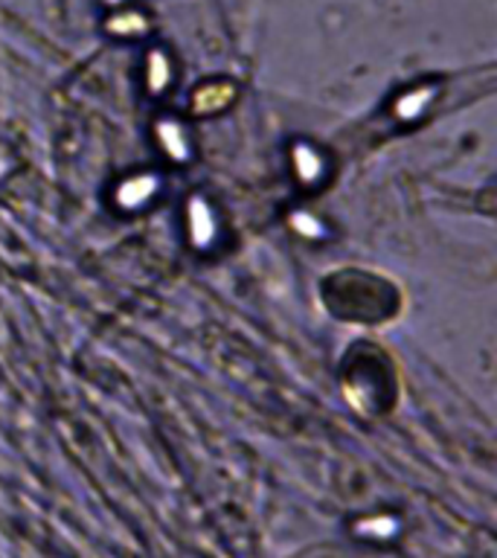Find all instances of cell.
Wrapping results in <instances>:
<instances>
[{
  "label": "cell",
  "mask_w": 497,
  "mask_h": 558,
  "mask_svg": "<svg viewBox=\"0 0 497 558\" xmlns=\"http://www.w3.org/2000/svg\"><path fill=\"white\" fill-rule=\"evenodd\" d=\"M163 192V181L157 172H134L129 178L117 181V186L111 190L108 201H111L113 213H122V216H137V213H146Z\"/></svg>",
  "instance_id": "obj_1"
},
{
  "label": "cell",
  "mask_w": 497,
  "mask_h": 558,
  "mask_svg": "<svg viewBox=\"0 0 497 558\" xmlns=\"http://www.w3.org/2000/svg\"><path fill=\"white\" fill-rule=\"evenodd\" d=\"M291 157V174L300 190L314 192L329 181V157L323 155L320 146H314L308 140H294L288 148Z\"/></svg>",
  "instance_id": "obj_2"
},
{
  "label": "cell",
  "mask_w": 497,
  "mask_h": 558,
  "mask_svg": "<svg viewBox=\"0 0 497 558\" xmlns=\"http://www.w3.org/2000/svg\"><path fill=\"white\" fill-rule=\"evenodd\" d=\"M218 235H221V225H218L216 207L204 195H192L186 201V239H190V247L198 253L216 251Z\"/></svg>",
  "instance_id": "obj_3"
},
{
  "label": "cell",
  "mask_w": 497,
  "mask_h": 558,
  "mask_svg": "<svg viewBox=\"0 0 497 558\" xmlns=\"http://www.w3.org/2000/svg\"><path fill=\"white\" fill-rule=\"evenodd\" d=\"M157 146L163 148V155L178 166H186L192 160V143L190 134L183 129V122L166 117V120H157L155 125Z\"/></svg>",
  "instance_id": "obj_4"
},
{
  "label": "cell",
  "mask_w": 497,
  "mask_h": 558,
  "mask_svg": "<svg viewBox=\"0 0 497 558\" xmlns=\"http://www.w3.org/2000/svg\"><path fill=\"white\" fill-rule=\"evenodd\" d=\"M235 99V85L233 82H207V85H201L195 94H192V113H198V117H213V113L225 111L230 108Z\"/></svg>",
  "instance_id": "obj_5"
},
{
  "label": "cell",
  "mask_w": 497,
  "mask_h": 558,
  "mask_svg": "<svg viewBox=\"0 0 497 558\" xmlns=\"http://www.w3.org/2000/svg\"><path fill=\"white\" fill-rule=\"evenodd\" d=\"M174 85V64L163 50H151L146 56V94L160 99Z\"/></svg>",
  "instance_id": "obj_6"
},
{
  "label": "cell",
  "mask_w": 497,
  "mask_h": 558,
  "mask_svg": "<svg viewBox=\"0 0 497 558\" xmlns=\"http://www.w3.org/2000/svg\"><path fill=\"white\" fill-rule=\"evenodd\" d=\"M436 99V87L434 85H422L413 87L408 94H401L396 102H392L390 113L399 122H416L422 120V113L427 111V105Z\"/></svg>",
  "instance_id": "obj_7"
},
{
  "label": "cell",
  "mask_w": 497,
  "mask_h": 558,
  "mask_svg": "<svg viewBox=\"0 0 497 558\" xmlns=\"http://www.w3.org/2000/svg\"><path fill=\"white\" fill-rule=\"evenodd\" d=\"M105 29L111 35H125V38L129 35H143L148 33V17L137 12V9H125V12H117V15L108 17Z\"/></svg>",
  "instance_id": "obj_8"
},
{
  "label": "cell",
  "mask_w": 497,
  "mask_h": 558,
  "mask_svg": "<svg viewBox=\"0 0 497 558\" xmlns=\"http://www.w3.org/2000/svg\"><path fill=\"white\" fill-rule=\"evenodd\" d=\"M355 532H361V538H381L390 541L396 538V532H399V521L390 518V514H373V518H364V521L355 523Z\"/></svg>",
  "instance_id": "obj_9"
},
{
  "label": "cell",
  "mask_w": 497,
  "mask_h": 558,
  "mask_svg": "<svg viewBox=\"0 0 497 558\" xmlns=\"http://www.w3.org/2000/svg\"><path fill=\"white\" fill-rule=\"evenodd\" d=\"M288 221L294 227V233H300L303 239H314V242L326 239V227H323L320 218H314L312 213H303V209H300V213H294Z\"/></svg>",
  "instance_id": "obj_10"
}]
</instances>
